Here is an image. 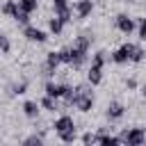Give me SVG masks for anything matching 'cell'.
Masks as SVG:
<instances>
[{"instance_id": "1", "label": "cell", "mask_w": 146, "mask_h": 146, "mask_svg": "<svg viewBox=\"0 0 146 146\" xmlns=\"http://www.w3.org/2000/svg\"><path fill=\"white\" fill-rule=\"evenodd\" d=\"M121 144H128V146H139V144H144V139H146V132L141 130V128H128V130H123L121 132Z\"/></svg>"}, {"instance_id": "2", "label": "cell", "mask_w": 146, "mask_h": 146, "mask_svg": "<svg viewBox=\"0 0 146 146\" xmlns=\"http://www.w3.org/2000/svg\"><path fill=\"white\" fill-rule=\"evenodd\" d=\"M132 50H135V43H123L121 48H116V50L112 52V62H114V64H125V62H130Z\"/></svg>"}, {"instance_id": "3", "label": "cell", "mask_w": 146, "mask_h": 146, "mask_svg": "<svg viewBox=\"0 0 146 146\" xmlns=\"http://www.w3.org/2000/svg\"><path fill=\"white\" fill-rule=\"evenodd\" d=\"M23 34H25V39H27V41H32V43H46V41H48V34H46L43 30L34 27V25H25Z\"/></svg>"}, {"instance_id": "4", "label": "cell", "mask_w": 146, "mask_h": 146, "mask_svg": "<svg viewBox=\"0 0 146 146\" xmlns=\"http://www.w3.org/2000/svg\"><path fill=\"white\" fill-rule=\"evenodd\" d=\"M73 11H75L78 18H87V16L94 11V0H78V2L73 5Z\"/></svg>"}, {"instance_id": "5", "label": "cell", "mask_w": 146, "mask_h": 146, "mask_svg": "<svg viewBox=\"0 0 146 146\" xmlns=\"http://www.w3.org/2000/svg\"><path fill=\"white\" fill-rule=\"evenodd\" d=\"M114 23H116V27H119L123 34H130V32L135 30V21H132L130 16H125V14H119V16L114 18Z\"/></svg>"}, {"instance_id": "6", "label": "cell", "mask_w": 146, "mask_h": 146, "mask_svg": "<svg viewBox=\"0 0 146 146\" xmlns=\"http://www.w3.org/2000/svg\"><path fill=\"white\" fill-rule=\"evenodd\" d=\"M52 128H55V132H57V135H62V132H66V130L75 128V123H73V119H71L68 114H62V116L55 121V125H52Z\"/></svg>"}, {"instance_id": "7", "label": "cell", "mask_w": 146, "mask_h": 146, "mask_svg": "<svg viewBox=\"0 0 146 146\" xmlns=\"http://www.w3.org/2000/svg\"><path fill=\"white\" fill-rule=\"evenodd\" d=\"M66 91H68V84H55V82H48V84H46V94H48V96L64 98Z\"/></svg>"}, {"instance_id": "8", "label": "cell", "mask_w": 146, "mask_h": 146, "mask_svg": "<svg viewBox=\"0 0 146 146\" xmlns=\"http://www.w3.org/2000/svg\"><path fill=\"white\" fill-rule=\"evenodd\" d=\"M105 114H107V119L116 121V119H121V116L125 114V107H123L121 103H116V100H114V103H110V105H107V112H105Z\"/></svg>"}, {"instance_id": "9", "label": "cell", "mask_w": 146, "mask_h": 146, "mask_svg": "<svg viewBox=\"0 0 146 146\" xmlns=\"http://www.w3.org/2000/svg\"><path fill=\"white\" fill-rule=\"evenodd\" d=\"M87 82L89 84H100L103 82V66H94L91 64V68H89V73H87Z\"/></svg>"}, {"instance_id": "10", "label": "cell", "mask_w": 146, "mask_h": 146, "mask_svg": "<svg viewBox=\"0 0 146 146\" xmlns=\"http://www.w3.org/2000/svg\"><path fill=\"white\" fill-rule=\"evenodd\" d=\"M39 107H41V103H36V100H25V103H23V114H25L27 119H36V116H39Z\"/></svg>"}, {"instance_id": "11", "label": "cell", "mask_w": 146, "mask_h": 146, "mask_svg": "<svg viewBox=\"0 0 146 146\" xmlns=\"http://www.w3.org/2000/svg\"><path fill=\"white\" fill-rule=\"evenodd\" d=\"M41 107L43 110H48V112H55V110H59V98H55V96H43L41 98Z\"/></svg>"}, {"instance_id": "12", "label": "cell", "mask_w": 146, "mask_h": 146, "mask_svg": "<svg viewBox=\"0 0 146 146\" xmlns=\"http://www.w3.org/2000/svg\"><path fill=\"white\" fill-rule=\"evenodd\" d=\"M0 11H2L5 16H11V18H14L16 11H18V2H16V0H7V2L0 7Z\"/></svg>"}, {"instance_id": "13", "label": "cell", "mask_w": 146, "mask_h": 146, "mask_svg": "<svg viewBox=\"0 0 146 146\" xmlns=\"http://www.w3.org/2000/svg\"><path fill=\"white\" fill-rule=\"evenodd\" d=\"M48 30H50L52 34H62V30H64V21H62L59 16H52V18L48 21Z\"/></svg>"}, {"instance_id": "14", "label": "cell", "mask_w": 146, "mask_h": 146, "mask_svg": "<svg viewBox=\"0 0 146 146\" xmlns=\"http://www.w3.org/2000/svg\"><path fill=\"white\" fill-rule=\"evenodd\" d=\"M73 46H78L80 50H87V52H89V46H91V36H89V34H80V36L73 41Z\"/></svg>"}, {"instance_id": "15", "label": "cell", "mask_w": 146, "mask_h": 146, "mask_svg": "<svg viewBox=\"0 0 146 146\" xmlns=\"http://www.w3.org/2000/svg\"><path fill=\"white\" fill-rule=\"evenodd\" d=\"M46 64L52 66V68H57V66L62 64V55H59V50H50L48 57H46Z\"/></svg>"}, {"instance_id": "16", "label": "cell", "mask_w": 146, "mask_h": 146, "mask_svg": "<svg viewBox=\"0 0 146 146\" xmlns=\"http://www.w3.org/2000/svg\"><path fill=\"white\" fill-rule=\"evenodd\" d=\"M18 7H21L23 11L32 14V11H36V9H39V0H18Z\"/></svg>"}, {"instance_id": "17", "label": "cell", "mask_w": 146, "mask_h": 146, "mask_svg": "<svg viewBox=\"0 0 146 146\" xmlns=\"http://www.w3.org/2000/svg\"><path fill=\"white\" fill-rule=\"evenodd\" d=\"M55 16H59L64 23H68V21H73V7H64V9H57V11H55Z\"/></svg>"}, {"instance_id": "18", "label": "cell", "mask_w": 146, "mask_h": 146, "mask_svg": "<svg viewBox=\"0 0 146 146\" xmlns=\"http://www.w3.org/2000/svg\"><path fill=\"white\" fill-rule=\"evenodd\" d=\"M146 57V50L141 48V46H135V50H132V57H130V62H135V64H139L141 59Z\"/></svg>"}, {"instance_id": "19", "label": "cell", "mask_w": 146, "mask_h": 146, "mask_svg": "<svg viewBox=\"0 0 146 146\" xmlns=\"http://www.w3.org/2000/svg\"><path fill=\"white\" fill-rule=\"evenodd\" d=\"M105 62H107V52H105V50H98V52L94 55V59H91L94 66H103Z\"/></svg>"}, {"instance_id": "20", "label": "cell", "mask_w": 146, "mask_h": 146, "mask_svg": "<svg viewBox=\"0 0 146 146\" xmlns=\"http://www.w3.org/2000/svg\"><path fill=\"white\" fill-rule=\"evenodd\" d=\"M75 137H78V130H75V128H71V130H66V132H62V135H59V139H62V141H66V144L75 141Z\"/></svg>"}, {"instance_id": "21", "label": "cell", "mask_w": 146, "mask_h": 146, "mask_svg": "<svg viewBox=\"0 0 146 146\" xmlns=\"http://www.w3.org/2000/svg\"><path fill=\"white\" fill-rule=\"evenodd\" d=\"M14 18H16L21 25H27V23H30V14H27V11H23L21 7H18V11H16V16H14Z\"/></svg>"}, {"instance_id": "22", "label": "cell", "mask_w": 146, "mask_h": 146, "mask_svg": "<svg viewBox=\"0 0 146 146\" xmlns=\"http://www.w3.org/2000/svg\"><path fill=\"white\" fill-rule=\"evenodd\" d=\"M0 50H2V55H7V52L11 50V43H9L7 34H2V32H0Z\"/></svg>"}, {"instance_id": "23", "label": "cell", "mask_w": 146, "mask_h": 146, "mask_svg": "<svg viewBox=\"0 0 146 146\" xmlns=\"http://www.w3.org/2000/svg\"><path fill=\"white\" fill-rule=\"evenodd\" d=\"M25 89H27V82L23 80V82H18V84L11 87V94H14V96H21V94H25Z\"/></svg>"}, {"instance_id": "24", "label": "cell", "mask_w": 146, "mask_h": 146, "mask_svg": "<svg viewBox=\"0 0 146 146\" xmlns=\"http://www.w3.org/2000/svg\"><path fill=\"white\" fill-rule=\"evenodd\" d=\"M82 141H84V144H100V135H91V132H87V135L82 137Z\"/></svg>"}, {"instance_id": "25", "label": "cell", "mask_w": 146, "mask_h": 146, "mask_svg": "<svg viewBox=\"0 0 146 146\" xmlns=\"http://www.w3.org/2000/svg\"><path fill=\"white\" fill-rule=\"evenodd\" d=\"M52 7H55V11H57V9H64V7H71V2H68V0H52Z\"/></svg>"}, {"instance_id": "26", "label": "cell", "mask_w": 146, "mask_h": 146, "mask_svg": "<svg viewBox=\"0 0 146 146\" xmlns=\"http://www.w3.org/2000/svg\"><path fill=\"white\" fill-rule=\"evenodd\" d=\"M139 39L146 41V18H141V25H139Z\"/></svg>"}, {"instance_id": "27", "label": "cell", "mask_w": 146, "mask_h": 146, "mask_svg": "<svg viewBox=\"0 0 146 146\" xmlns=\"http://www.w3.org/2000/svg\"><path fill=\"white\" fill-rule=\"evenodd\" d=\"M41 141H43V139H41V137H36V135H32V137H27V139H25V141H23V144H36V146H39V144H41Z\"/></svg>"}, {"instance_id": "28", "label": "cell", "mask_w": 146, "mask_h": 146, "mask_svg": "<svg viewBox=\"0 0 146 146\" xmlns=\"http://www.w3.org/2000/svg\"><path fill=\"white\" fill-rule=\"evenodd\" d=\"M125 87H128V89H135L137 82H135V80H125Z\"/></svg>"}, {"instance_id": "29", "label": "cell", "mask_w": 146, "mask_h": 146, "mask_svg": "<svg viewBox=\"0 0 146 146\" xmlns=\"http://www.w3.org/2000/svg\"><path fill=\"white\" fill-rule=\"evenodd\" d=\"M139 91H141V96L146 98V84H141V89H139Z\"/></svg>"}, {"instance_id": "30", "label": "cell", "mask_w": 146, "mask_h": 146, "mask_svg": "<svg viewBox=\"0 0 146 146\" xmlns=\"http://www.w3.org/2000/svg\"><path fill=\"white\" fill-rule=\"evenodd\" d=\"M0 52H2V50H0Z\"/></svg>"}]
</instances>
